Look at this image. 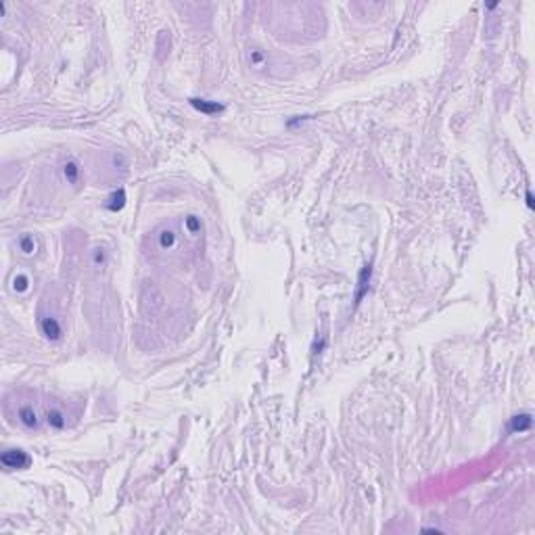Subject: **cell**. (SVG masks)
Listing matches in <instances>:
<instances>
[{"instance_id":"obj_9","label":"cell","mask_w":535,"mask_h":535,"mask_svg":"<svg viewBox=\"0 0 535 535\" xmlns=\"http://www.w3.org/2000/svg\"><path fill=\"white\" fill-rule=\"evenodd\" d=\"M174 243V236H172V232H169V236H163V240H161V245H172Z\"/></svg>"},{"instance_id":"obj_6","label":"cell","mask_w":535,"mask_h":535,"mask_svg":"<svg viewBox=\"0 0 535 535\" xmlns=\"http://www.w3.org/2000/svg\"><path fill=\"white\" fill-rule=\"evenodd\" d=\"M19 418H21V422L25 424V426H36L38 424V418H36V412L32 408H21L19 410Z\"/></svg>"},{"instance_id":"obj_4","label":"cell","mask_w":535,"mask_h":535,"mask_svg":"<svg viewBox=\"0 0 535 535\" xmlns=\"http://www.w3.org/2000/svg\"><path fill=\"white\" fill-rule=\"evenodd\" d=\"M510 429L514 433H525L531 429V416L529 414H521V416H514L512 422H510Z\"/></svg>"},{"instance_id":"obj_2","label":"cell","mask_w":535,"mask_h":535,"mask_svg":"<svg viewBox=\"0 0 535 535\" xmlns=\"http://www.w3.org/2000/svg\"><path fill=\"white\" fill-rule=\"evenodd\" d=\"M190 105L195 107V109H199V111L207 113V115L218 113V111H222V109H224L222 105H218V103H207L205 98H190Z\"/></svg>"},{"instance_id":"obj_10","label":"cell","mask_w":535,"mask_h":535,"mask_svg":"<svg viewBox=\"0 0 535 535\" xmlns=\"http://www.w3.org/2000/svg\"><path fill=\"white\" fill-rule=\"evenodd\" d=\"M527 205L533 207V197H531V192H527Z\"/></svg>"},{"instance_id":"obj_3","label":"cell","mask_w":535,"mask_h":535,"mask_svg":"<svg viewBox=\"0 0 535 535\" xmlns=\"http://www.w3.org/2000/svg\"><path fill=\"white\" fill-rule=\"evenodd\" d=\"M42 332L48 339H59L61 337V326H59V322L55 320V318H44L42 320Z\"/></svg>"},{"instance_id":"obj_7","label":"cell","mask_w":535,"mask_h":535,"mask_svg":"<svg viewBox=\"0 0 535 535\" xmlns=\"http://www.w3.org/2000/svg\"><path fill=\"white\" fill-rule=\"evenodd\" d=\"M46 420H48L50 426H55V429H63V426H65V418H63V414H61L59 410H50V412L46 414Z\"/></svg>"},{"instance_id":"obj_5","label":"cell","mask_w":535,"mask_h":535,"mask_svg":"<svg viewBox=\"0 0 535 535\" xmlns=\"http://www.w3.org/2000/svg\"><path fill=\"white\" fill-rule=\"evenodd\" d=\"M370 274H372V268L370 266H366L362 270V274H360V286H358V295H355V301H360L362 297H364V293L368 291V286H370Z\"/></svg>"},{"instance_id":"obj_8","label":"cell","mask_w":535,"mask_h":535,"mask_svg":"<svg viewBox=\"0 0 535 535\" xmlns=\"http://www.w3.org/2000/svg\"><path fill=\"white\" fill-rule=\"evenodd\" d=\"M65 176H67L69 182H75L77 180V167H75V163H67L65 165Z\"/></svg>"},{"instance_id":"obj_1","label":"cell","mask_w":535,"mask_h":535,"mask_svg":"<svg viewBox=\"0 0 535 535\" xmlns=\"http://www.w3.org/2000/svg\"><path fill=\"white\" fill-rule=\"evenodd\" d=\"M2 464L6 468H25L29 466V458L21 449H6L2 454Z\"/></svg>"}]
</instances>
